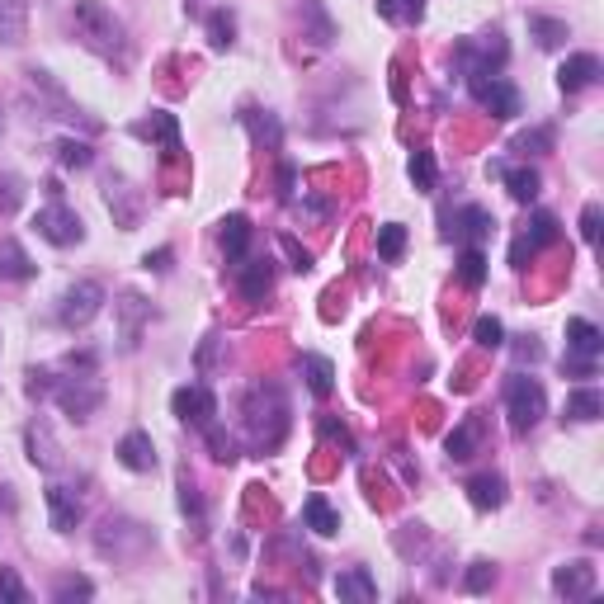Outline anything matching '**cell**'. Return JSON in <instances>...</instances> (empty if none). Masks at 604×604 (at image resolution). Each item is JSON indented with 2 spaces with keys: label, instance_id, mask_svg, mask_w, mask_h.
<instances>
[{
  "label": "cell",
  "instance_id": "6da1fadb",
  "mask_svg": "<svg viewBox=\"0 0 604 604\" xmlns=\"http://www.w3.org/2000/svg\"><path fill=\"white\" fill-rule=\"evenodd\" d=\"M71 19H76V38H81L90 52H100V57H109V62H123L128 57V34H123V19L109 10V5H100V0H76L71 5Z\"/></svg>",
  "mask_w": 604,
  "mask_h": 604
},
{
  "label": "cell",
  "instance_id": "7a4b0ae2",
  "mask_svg": "<svg viewBox=\"0 0 604 604\" xmlns=\"http://www.w3.org/2000/svg\"><path fill=\"white\" fill-rule=\"evenodd\" d=\"M246 430H251L255 449H279V444H284L288 406H284V392L274 383L251 387V397H246Z\"/></svg>",
  "mask_w": 604,
  "mask_h": 604
},
{
  "label": "cell",
  "instance_id": "3957f363",
  "mask_svg": "<svg viewBox=\"0 0 604 604\" xmlns=\"http://www.w3.org/2000/svg\"><path fill=\"white\" fill-rule=\"evenodd\" d=\"M505 416H510V430L515 435H529L538 420L548 416V392H543V383L529 378V373H515L505 383Z\"/></svg>",
  "mask_w": 604,
  "mask_h": 604
},
{
  "label": "cell",
  "instance_id": "277c9868",
  "mask_svg": "<svg viewBox=\"0 0 604 604\" xmlns=\"http://www.w3.org/2000/svg\"><path fill=\"white\" fill-rule=\"evenodd\" d=\"M52 402L62 406L71 420H90L104 406V383L90 369L71 373V378H57V383H52Z\"/></svg>",
  "mask_w": 604,
  "mask_h": 604
},
{
  "label": "cell",
  "instance_id": "5b68a950",
  "mask_svg": "<svg viewBox=\"0 0 604 604\" xmlns=\"http://www.w3.org/2000/svg\"><path fill=\"white\" fill-rule=\"evenodd\" d=\"M468 90H472V100L482 104L491 118H515L520 114V90L505 81V76H496V71H468Z\"/></svg>",
  "mask_w": 604,
  "mask_h": 604
},
{
  "label": "cell",
  "instance_id": "8992f818",
  "mask_svg": "<svg viewBox=\"0 0 604 604\" xmlns=\"http://www.w3.org/2000/svg\"><path fill=\"white\" fill-rule=\"evenodd\" d=\"M104 307V288L95 284V279H76V284L62 293V302H57V321L67 326V331H85L90 321L100 317Z\"/></svg>",
  "mask_w": 604,
  "mask_h": 604
},
{
  "label": "cell",
  "instance_id": "52a82bcc",
  "mask_svg": "<svg viewBox=\"0 0 604 604\" xmlns=\"http://www.w3.org/2000/svg\"><path fill=\"white\" fill-rule=\"evenodd\" d=\"M147 543H151V534L142 529V524H133V520H104V529L95 534V548H100V557H114V562H128V557H137Z\"/></svg>",
  "mask_w": 604,
  "mask_h": 604
},
{
  "label": "cell",
  "instance_id": "ba28073f",
  "mask_svg": "<svg viewBox=\"0 0 604 604\" xmlns=\"http://www.w3.org/2000/svg\"><path fill=\"white\" fill-rule=\"evenodd\" d=\"M34 232L48 246H76V241H85V222L71 213L67 203H48V208L34 213Z\"/></svg>",
  "mask_w": 604,
  "mask_h": 604
},
{
  "label": "cell",
  "instance_id": "9c48e42d",
  "mask_svg": "<svg viewBox=\"0 0 604 604\" xmlns=\"http://www.w3.org/2000/svg\"><path fill=\"white\" fill-rule=\"evenodd\" d=\"M29 95H38V114L48 118H62V123H81V109L67 100V90L52 81L48 71H29Z\"/></svg>",
  "mask_w": 604,
  "mask_h": 604
},
{
  "label": "cell",
  "instance_id": "30bf717a",
  "mask_svg": "<svg viewBox=\"0 0 604 604\" xmlns=\"http://www.w3.org/2000/svg\"><path fill=\"white\" fill-rule=\"evenodd\" d=\"M170 406H175V416L185 420V425H194V430H203V425H213V416H218V397H213V392H208L203 383L175 387V397H170Z\"/></svg>",
  "mask_w": 604,
  "mask_h": 604
},
{
  "label": "cell",
  "instance_id": "8fae6325",
  "mask_svg": "<svg viewBox=\"0 0 604 604\" xmlns=\"http://www.w3.org/2000/svg\"><path fill=\"white\" fill-rule=\"evenodd\" d=\"M595 586H600V571L590 567L586 557H581V562H562V567H553V590L562 595V600H586V595H595Z\"/></svg>",
  "mask_w": 604,
  "mask_h": 604
},
{
  "label": "cell",
  "instance_id": "7c38bea8",
  "mask_svg": "<svg viewBox=\"0 0 604 604\" xmlns=\"http://www.w3.org/2000/svg\"><path fill=\"white\" fill-rule=\"evenodd\" d=\"M114 312H118V340H123V350H137L142 345V326L151 317V302L142 293H123L114 302Z\"/></svg>",
  "mask_w": 604,
  "mask_h": 604
},
{
  "label": "cell",
  "instance_id": "4fadbf2b",
  "mask_svg": "<svg viewBox=\"0 0 604 604\" xmlns=\"http://www.w3.org/2000/svg\"><path fill=\"white\" fill-rule=\"evenodd\" d=\"M24 444H29V463H34V468H43V472L62 468V444H57L48 420H34V425L24 430Z\"/></svg>",
  "mask_w": 604,
  "mask_h": 604
},
{
  "label": "cell",
  "instance_id": "5bb4252c",
  "mask_svg": "<svg viewBox=\"0 0 604 604\" xmlns=\"http://www.w3.org/2000/svg\"><path fill=\"white\" fill-rule=\"evenodd\" d=\"M458 62H463V71H491V67H501V62H505L501 34L468 38V43H458Z\"/></svg>",
  "mask_w": 604,
  "mask_h": 604
},
{
  "label": "cell",
  "instance_id": "9a60e30c",
  "mask_svg": "<svg viewBox=\"0 0 604 604\" xmlns=\"http://www.w3.org/2000/svg\"><path fill=\"white\" fill-rule=\"evenodd\" d=\"M43 501H48V520H52V529H57V534H71V529H76V524H81V501H76V491L71 487H57V482H52L48 491H43Z\"/></svg>",
  "mask_w": 604,
  "mask_h": 604
},
{
  "label": "cell",
  "instance_id": "2e32d148",
  "mask_svg": "<svg viewBox=\"0 0 604 604\" xmlns=\"http://www.w3.org/2000/svg\"><path fill=\"white\" fill-rule=\"evenodd\" d=\"M600 81V57L595 52H576L567 57L562 67H557V85H562V95H576V90H586V85Z\"/></svg>",
  "mask_w": 604,
  "mask_h": 604
},
{
  "label": "cell",
  "instance_id": "e0dca14e",
  "mask_svg": "<svg viewBox=\"0 0 604 604\" xmlns=\"http://www.w3.org/2000/svg\"><path fill=\"white\" fill-rule=\"evenodd\" d=\"M133 137H142V142H161V147H166V156H175V151H180V123H175V114H166V109H156L151 118L133 123Z\"/></svg>",
  "mask_w": 604,
  "mask_h": 604
},
{
  "label": "cell",
  "instance_id": "ac0fdd59",
  "mask_svg": "<svg viewBox=\"0 0 604 604\" xmlns=\"http://www.w3.org/2000/svg\"><path fill=\"white\" fill-rule=\"evenodd\" d=\"M118 463L128 472H151L156 468V444H151L147 430H128L118 439Z\"/></svg>",
  "mask_w": 604,
  "mask_h": 604
},
{
  "label": "cell",
  "instance_id": "d6986e66",
  "mask_svg": "<svg viewBox=\"0 0 604 604\" xmlns=\"http://www.w3.org/2000/svg\"><path fill=\"white\" fill-rule=\"evenodd\" d=\"M491 227H496V218H491L487 208H463V213H453L449 218V236L468 241V246H482V241L491 236Z\"/></svg>",
  "mask_w": 604,
  "mask_h": 604
},
{
  "label": "cell",
  "instance_id": "ffe728a7",
  "mask_svg": "<svg viewBox=\"0 0 604 604\" xmlns=\"http://www.w3.org/2000/svg\"><path fill=\"white\" fill-rule=\"evenodd\" d=\"M29 5L34 0H0V43L5 48L24 43V34H29Z\"/></svg>",
  "mask_w": 604,
  "mask_h": 604
},
{
  "label": "cell",
  "instance_id": "44dd1931",
  "mask_svg": "<svg viewBox=\"0 0 604 604\" xmlns=\"http://www.w3.org/2000/svg\"><path fill=\"white\" fill-rule=\"evenodd\" d=\"M336 595L345 604H373L378 600V581L369 576V567H350L336 576Z\"/></svg>",
  "mask_w": 604,
  "mask_h": 604
},
{
  "label": "cell",
  "instance_id": "7402d4cb",
  "mask_svg": "<svg viewBox=\"0 0 604 604\" xmlns=\"http://www.w3.org/2000/svg\"><path fill=\"white\" fill-rule=\"evenodd\" d=\"M604 350V331L586 317H571L567 321V354H581V359H600Z\"/></svg>",
  "mask_w": 604,
  "mask_h": 604
},
{
  "label": "cell",
  "instance_id": "603a6c76",
  "mask_svg": "<svg viewBox=\"0 0 604 604\" xmlns=\"http://www.w3.org/2000/svg\"><path fill=\"white\" fill-rule=\"evenodd\" d=\"M236 284L251 302H265V293L274 288V260H246L236 265Z\"/></svg>",
  "mask_w": 604,
  "mask_h": 604
},
{
  "label": "cell",
  "instance_id": "cb8c5ba5",
  "mask_svg": "<svg viewBox=\"0 0 604 604\" xmlns=\"http://www.w3.org/2000/svg\"><path fill=\"white\" fill-rule=\"evenodd\" d=\"M468 501L477 510H501L505 505V477L501 472H477L468 482Z\"/></svg>",
  "mask_w": 604,
  "mask_h": 604
},
{
  "label": "cell",
  "instance_id": "d4e9b609",
  "mask_svg": "<svg viewBox=\"0 0 604 604\" xmlns=\"http://www.w3.org/2000/svg\"><path fill=\"white\" fill-rule=\"evenodd\" d=\"M246 246H251V218L232 213V218L222 222V255H227L232 265H241V260H246Z\"/></svg>",
  "mask_w": 604,
  "mask_h": 604
},
{
  "label": "cell",
  "instance_id": "484cf974",
  "mask_svg": "<svg viewBox=\"0 0 604 604\" xmlns=\"http://www.w3.org/2000/svg\"><path fill=\"white\" fill-rule=\"evenodd\" d=\"M302 520H307V529L321 538H331L340 534V515L331 510V501L326 496H307V505H302Z\"/></svg>",
  "mask_w": 604,
  "mask_h": 604
},
{
  "label": "cell",
  "instance_id": "4316f807",
  "mask_svg": "<svg viewBox=\"0 0 604 604\" xmlns=\"http://www.w3.org/2000/svg\"><path fill=\"white\" fill-rule=\"evenodd\" d=\"M0 279H34V260L24 255V246H19L15 236H5L0 241Z\"/></svg>",
  "mask_w": 604,
  "mask_h": 604
},
{
  "label": "cell",
  "instance_id": "83f0119b",
  "mask_svg": "<svg viewBox=\"0 0 604 604\" xmlns=\"http://www.w3.org/2000/svg\"><path fill=\"white\" fill-rule=\"evenodd\" d=\"M241 118H246V128H251V137L260 142V147L279 151V142H284V128H279V118L265 114V109H246Z\"/></svg>",
  "mask_w": 604,
  "mask_h": 604
},
{
  "label": "cell",
  "instance_id": "f1b7e54d",
  "mask_svg": "<svg viewBox=\"0 0 604 604\" xmlns=\"http://www.w3.org/2000/svg\"><path fill=\"white\" fill-rule=\"evenodd\" d=\"M302 378H307V387H312L317 397H331V387H336V369H331V359H321V354H302Z\"/></svg>",
  "mask_w": 604,
  "mask_h": 604
},
{
  "label": "cell",
  "instance_id": "f546056e",
  "mask_svg": "<svg viewBox=\"0 0 604 604\" xmlns=\"http://www.w3.org/2000/svg\"><path fill=\"white\" fill-rule=\"evenodd\" d=\"M529 34L538 38V48H562L571 38V29H567V19H548V15H529Z\"/></svg>",
  "mask_w": 604,
  "mask_h": 604
},
{
  "label": "cell",
  "instance_id": "4dcf8cb0",
  "mask_svg": "<svg viewBox=\"0 0 604 604\" xmlns=\"http://www.w3.org/2000/svg\"><path fill=\"white\" fill-rule=\"evenodd\" d=\"M505 175V189H510V199L515 203H534L538 199V189H543V180H538V170L529 166V170H501Z\"/></svg>",
  "mask_w": 604,
  "mask_h": 604
},
{
  "label": "cell",
  "instance_id": "1f68e13d",
  "mask_svg": "<svg viewBox=\"0 0 604 604\" xmlns=\"http://www.w3.org/2000/svg\"><path fill=\"white\" fill-rule=\"evenodd\" d=\"M567 416L571 420H600L604 416V397L595 392V387H576V392H567Z\"/></svg>",
  "mask_w": 604,
  "mask_h": 604
},
{
  "label": "cell",
  "instance_id": "d6a6232c",
  "mask_svg": "<svg viewBox=\"0 0 604 604\" xmlns=\"http://www.w3.org/2000/svg\"><path fill=\"white\" fill-rule=\"evenodd\" d=\"M128 194H133V189H128V185L114 189V180H109V189H104V199H109V213L118 218V227H123V232H133V227H137V199H128Z\"/></svg>",
  "mask_w": 604,
  "mask_h": 604
},
{
  "label": "cell",
  "instance_id": "836d02e7",
  "mask_svg": "<svg viewBox=\"0 0 604 604\" xmlns=\"http://www.w3.org/2000/svg\"><path fill=\"white\" fill-rule=\"evenodd\" d=\"M208 43H213V52H227L236 43V15L232 10H213V15H208Z\"/></svg>",
  "mask_w": 604,
  "mask_h": 604
},
{
  "label": "cell",
  "instance_id": "e575fe53",
  "mask_svg": "<svg viewBox=\"0 0 604 604\" xmlns=\"http://www.w3.org/2000/svg\"><path fill=\"white\" fill-rule=\"evenodd\" d=\"M444 449H449L453 463H468L472 453H477V420H463V425L444 439Z\"/></svg>",
  "mask_w": 604,
  "mask_h": 604
},
{
  "label": "cell",
  "instance_id": "d590c367",
  "mask_svg": "<svg viewBox=\"0 0 604 604\" xmlns=\"http://www.w3.org/2000/svg\"><path fill=\"white\" fill-rule=\"evenodd\" d=\"M458 279L468 288H482V279H487V255H482V246H463V255H458Z\"/></svg>",
  "mask_w": 604,
  "mask_h": 604
},
{
  "label": "cell",
  "instance_id": "8d00e7d4",
  "mask_svg": "<svg viewBox=\"0 0 604 604\" xmlns=\"http://www.w3.org/2000/svg\"><path fill=\"white\" fill-rule=\"evenodd\" d=\"M378 15H383L387 24H420L425 0H378Z\"/></svg>",
  "mask_w": 604,
  "mask_h": 604
},
{
  "label": "cell",
  "instance_id": "74e56055",
  "mask_svg": "<svg viewBox=\"0 0 604 604\" xmlns=\"http://www.w3.org/2000/svg\"><path fill=\"white\" fill-rule=\"evenodd\" d=\"M406 251V227L402 222H387V227H378V260H387V265H397Z\"/></svg>",
  "mask_w": 604,
  "mask_h": 604
},
{
  "label": "cell",
  "instance_id": "f35d334b",
  "mask_svg": "<svg viewBox=\"0 0 604 604\" xmlns=\"http://www.w3.org/2000/svg\"><path fill=\"white\" fill-rule=\"evenodd\" d=\"M524 241H529L534 251L553 246V241H557V218H553V213H534V218H529V232H524Z\"/></svg>",
  "mask_w": 604,
  "mask_h": 604
},
{
  "label": "cell",
  "instance_id": "ab89813d",
  "mask_svg": "<svg viewBox=\"0 0 604 604\" xmlns=\"http://www.w3.org/2000/svg\"><path fill=\"white\" fill-rule=\"evenodd\" d=\"M57 161H62V166H67V170H85V166H90V161H95V156H90V142H76V137H62V142H57Z\"/></svg>",
  "mask_w": 604,
  "mask_h": 604
},
{
  "label": "cell",
  "instance_id": "60d3db41",
  "mask_svg": "<svg viewBox=\"0 0 604 604\" xmlns=\"http://www.w3.org/2000/svg\"><path fill=\"white\" fill-rule=\"evenodd\" d=\"M472 340H477L482 350H501V345H505V326L496 317H477V326H472Z\"/></svg>",
  "mask_w": 604,
  "mask_h": 604
},
{
  "label": "cell",
  "instance_id": "b9f144b4",
  "mask_svg": "<svg viewBox=\"0 0 604 604\" xmlns=\"http://www.w3.org/2000/svg\"><path fill=\"white\" fill-rule=\"evenodd\" d=\"M491 586H496V567H491V562H472L468 576H463V590H468V595H487Z\"/></svg>",
  "mask_w": 604,
  "mask_h": 604
},
{
  "label": "cell",
  "instance_id": "7bdbcfd3",
  "mask_svg": "<svg viewBox=\"0 0 604 604\" xmlns=\"http://www.w3.org/2000/svg\"><path fill=\"white\" fill-rule=\"evenodd\" d=\"M411 180H416L420 194L435 189V156H430V151H416V156H411Z\"/></svg>",
  "mask_w": 604,
  "mask_h": 604
},
{
  "label": "cell",
  "instance_id": "ee69618b",
  "mask_svg": "<svg viewBox=\"0 0 604 604\" xmlns=\"http://www.w3.org/2000/svg\"><path fill=\"white\" fill-rule=\"evenodd\" d=\"M0 604H29V586L10 567H0Z\"/></svg>",
  "mask_w": 604,
  "mask_h": 604
},
{
  "label": "cell",
  "instance_id": "f6af8a7d",
  "mask_svg": "<svg viewBox=\"0 0 604 604\" xmlns=\"http://www.w3.org/2000/svg\"><path fill=\"white\" fill-rule=\"evenodd\" d=\"M203 435H208V449H213L218 463H232V458H236V439L232 435H222L218 425H203Z\"/></svg>",
  "mask_w": 604,
  "mask_h": 604
},
{
  "label": "cell",
  "instance_id": "bcb514c9",
  "mask_svg": "<svg viewBox=\"0 0 604 604\" xmlns=\"http://www.w3.org/2000/svg\"><path fill=\"white\" fill-rule=\"evenodd\" d=\"M95 595V586L85 581V576H67V581H57V600L67 604V600H90Z\"/></svg>",
  "mask_w": 604,
  "mask_h": 604
},
{
  "label": "cell",
  "instance_id": "7dc6e473",
  "mask_svg": "<svg viewBox=\"0 0 604 604\" xmlns=\"http://www.w3.org/2000/svg\"><path fill=\"white\" fill-rule=\"evenodd\" d=\"M548 147H553V133L548 128H534V133L515 137V151H548Z\"/></svg>",
  "mask_w": 604,
  "mask_h": 604
},
{
  "label": "cell",
  "instance_id": "c3c4849f",
  "mask_svg": "<svg viewBox=\"0 0 604 604\" xmlns=\"http://www.w3.org/2000/svg\"><path fill=\"white\" fill-rule=\"evenodd\" d=\"M600 222H604L600 203H586V213H581V236H586L590 246H595V241H600Z\"/></svg>",
  "mask_w": 604,
  "mask_h": 604
},
{
  "label": "cell",
  "instance_id": "681fc988",
  "mask_svg": "<svg viewBox=\"0 0 604 604\" xmlns=\"http://www.w3.org/2000/svg\"><path fill=\"white\" fill-rule=\"evenodd\" d=\"M302 10H307V19H312V29H317V43H331V38H336V34H331V19L321 15V5H317V0H307Z\"/></svg>",
  "mask_w": 604,
  "mask_h": 604
},
{
  "label": "cell",
  "instance_id": "f907efd6",
  "mask_svg": "<svg viewBox=\"0 0 604 604\" xmlns=\"http://www.w3.org/2000/svg\"><path fill=\"white\" fill-rule=\"evenodd\" d=\"M279 246L288 251V260H293V269H298V274H307V269H312V255L302 251V246L293 241V236H279Z\"/></svg>",
  "mask_w": 604,
  "mask_h": 604
},
{
  "label": "cell",
  "instance_id": "816d5d0a",
  "mask_svg": "<svg viewBox=\"0 0 604 604\" xmlns=\"http://www.w3.org/2000/svg\"><path fill=\"white\" fill-rule=\"evenodd\" d=\"M180 510H185V515H203V501H199V491H194V482H180Z\"/></svg>",
  "mask_w": 604,
  "mask_h": 604
},
{
  "label": "cell",
  "instance_id": "f5cc1de1",
  "mask_svg": "<svg viewBox=\"0 0 604 604\" xmlns=\"http://www.w3.org/2000/svg\"><path fill=\"white\" fill-rule=\"evenodd\" d=\"M534 246H529V241H524V236H520V241H515V246H510V265H515V269H529V260H534Z\"/></svg>",
  "mask_w": 604,
  "mask_h": 604
},
{
  "label": "cell",
  "instance_id": "db71d44e",
  "mask_svg": "<svg viewBox=\"0 0 604 604\" xmlns=\"http://www.w3.org/2000/svg\"><path fill=\"white\" fill-rule=\"evenodd\" d=\"M515 354H520V364H524V359H529V364H538V359H543V345H538L534 336H524V345H515Z\"/></svg>",
  "mask_w": 604,
  "mask_h": 604
},
{
  "label": "cell",
  "instance_id": "11a10c76",
  "mask_svg": "<svg viewBox=\"0 0 604 604\" xmlns=\"http://www.w3.org/2000/svg\"><path fill=\"white\" fill-rule=\"evenodd\" d=\"M142 265H147V269H156V274H166V269H170V251H166V246H161V251H156V255L147 251V260H142Z\"/></svg>",
  "mask_w": 604,
  "mask_h": 604
},
{
  "label": "cell",
  "instance_id": "9f6ffc18",
  "mask_svg": "<svg viewBox=\"0 0 604 604\" xmlns=\"http://www.w3.org/2000/svg\"><path fill=\"white\" fill-rule=\"evenodd\" d=\"M0 133H5V114H0Z\"/></svg>",
  "mask_w": 604,
  "mask_h": 604
}]
</instances>
